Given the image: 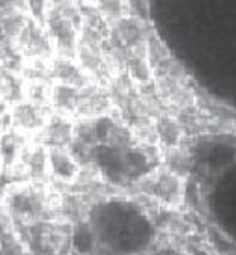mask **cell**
I'll use <instances>...</instances> for the list:
<instances>
[{
    "instance_id": "6da1fadb",
    "label": "cell",
    "mask_w": 236,
    "mask_h": 255,
    "mask_svg": "<svg viewBox=\"0 0 236 255\" xmlns=\"http://www.w3.org/2000/svg\"><path fill=\"white\" fill-rule=\"evenodd\" d=\"M45 28L49 32L50 41L54 45V52L58 56L75 58L77 56V45H79L80 24L73 19L65 17L58 9L49 7L45 17Z\"/></svg>"
},
{
    "instance_id": "7a4b0ae2",
    "label": "cell",
    "mask_w": 236,
    "mask_h": 255,
    "mask_svg": "<svg viewBox=\"0 0 236 255\" xmlns=\"http://www.w3.org/2000/svg\"><path fill=\"white\" fill-rule=\"evenodd\" d=\"M17 45L26 60H32V58L52 60L54 58V45L50 41L49 32L36 19H28L26 26L17 39Z\"/></svg>"
},
{
    "instance_id": "3957f363",
    "label": "cell",
    "mask_w": 236,
    "mask_h": 255,
    "mask_svg": "<svg viewBox=\"0 0 236 255\" xmlns=\"http://www.w3.org/2000/svg\"><path fill=\"white\" fill-rule=\"evenodd\" d=\"M151 34V28L147 26V22L143 19H138L134 15H127L119 19L117 22L110 24V32L108 37L114 43H117L119 47H123L125 50L143 45L147 41V37Z\"/></svg>"
},
{
    "instance_id": "277c9868",
    "label": "cell",
    "mask_w": 236,
    "mask_h": 255,
    "mask_svg": "<svg viewBox=\"0 0 236 255\" xmlns=\"http://www.w3.org/2000/svg\"><path fill=\"white\" fill-rule=\"evenodd\" d=\"M110 108V95L102 88L95 84H89L79 88V105L77 112L82 116H102Z\"/></svg>"
},
{
    "instance_id": "5b68a950",
    "label": "cell",
    "mask_w": 236,
    "mask_h": 255,
    "mask_svg": "<svg viewBox=\"0 0 236 255\" xmlns=\"http://www.w3.org/2000/svg\"><path fill=\"white\" fill-rule=\"evenodd\" d=\"M125 73L136 84H147V82H151L153 69H151L149 65L145 43L127 50V56H125Z\"/></svg>"
},
{
    "instance_id": "8992f818",
    "label": "cell",
    "mask_w": 236,
    "mask_h": 255,
    "mask_svg": "<svg viewBox=\"0 0 236 255\" xmlns=\"http://www.w3.org/2000/svg\"><path fill=\"white\" fill-rule=\"evenodd\" d=\"M52 78L60 80L62 84H69L75 88H82L87 84L89 77L86 75V71L79 65V62L75 58L67 56H56L52 58Z\"/></svg>"
},
{
    "instance_id": "52a82bcc",
    "label": "cell",
    "mask_w": 236,
    "mask_h": 255,
    "mask_svg": "<svg viewBox=\"0 0 236 255\" xmlns=\"http://www.w3.org/2000/svg\"><path fill=\"white\" fill-rule=\"evenodd\" d=\"M15 123L21 128L34 130V128L43 127L47 123V108L37 107L34 103H21L15 107Z\"/></svg>"
},
{
    "instance_id": "ba28073f",
    "label": "cell",
    "mask_w": 236,
    "mask_h": 255,
    "mask_svg": "<svg viewBox=\"0 0 236 255\" xmlns=\"http://www.w3.org/2000/svg\"><path fill=\"white\" fill-rule=\"evenodd\" d=\"M49 166L52 173L58 179H64V181H73V179L77 177V173H79L77 162L62 147H52L49 151Z\"/></svg>"
},
{
    "instance_id": "9c48e42d",
    "label": "cell",
    "mask_w": 236,
    "mask_h": 255,
    "mask_svg": "<svg viewBox=\"0 0 236 255\" xmlns=\"http://www.w3.org/2000/svg\"><path fill=\"white\" fill-rule=\"evenodd\" d=\"M50 103H52L54 108H58L60 112H65V114L77 112V105H79V88L58 82L56 86H52Z\"/></svg>"
},
{
    "instance_id": "30bf717a",
    "label": "cell",
    "mask_w": 236,
    "mask_h": 255,
    "mask_svg": "<svg viewBox=\"0 0 236 255\" xmlns=\"http://www.w3.org/2000/svg\"><path fill=\"white\" fill-rule=\"evenodd\" d=\"M28 19L30 17H26V11H21V9L0 13V28H2L4 39H13V41H17L19 36H21V32L26 26Z\"/></svg>"
},
{
    "instance_id": "8fae6325",
    "label": "cell",
    "mask_w": 236,
    "mask_h": 255,
    "mask_svg": "<svg viewBox=\"0 0 236 255\" xmlns=\"http://www.w3.org/2000/svg\"><path fill=\"white\" fill-rule=\"evenodd\" d=\"M22 93H24V86L19 73L9 71L0 65V95L9 103V101H19Z\"/></svg>"
},
{
    "instance_id": "7c38bea8",
    "label": "cell",
    "mask_w": 236,
    "mask_h": 255,
    "mask_svg": "<svg viewBox=\"0 0 236 255\" xmlns=\"http://www.w3.org/2000/svg\"><path fill=\"white\" fill-rule=\"evenodd\" d=\"M24 62H26V58L21 52L17 41H13V39H4L2 45H0V65L9 69V71L19 73L22 71Z\"/></svg>"
},
{
    "instance_id": "4fadbf2b",
    "label": "cell",
    "mask_w": 236,
    "mask_h": 255,
    "mask_svg": "<svg viewBox=\"0 0 236 255\" xmlns=\"http://www.w3.org/2000/svg\"><path fill=\"white\" fill-rule=\"evenodd\" d=\"M45 140L52 145V147H62L64 149L67 143L71 142L73 138V127L67 123L65 120H52L47 125V130H45Z\"/></svg>"
},
{
    "instance_id": "5bb4252c",
    "label": "cell",
    "mask_w": 236,
    "mask_h": 255,
    "mask_svg": "<svg viewBox=\"0 0 236 255\" xmlns=\"http://www.w3.org/2000/svg\"><path fill=\"white\" fill-rule=\"evenodd\" d=\"M155 192L165 201H177L180 199V181L179 175H175L171 171L167 173H160L157 179H155Z\"/></svg>"
},
{
    "instance_id": "9a60e30c",
    "label": "cell",
    "mask_w": 236,
    "mask_h": 255,
    "mask_svg": "<svg viewBox=\"0 0 236 255\" xmlns=\"http://www.w3.org/2000/svg\"><path fill=\"white\" fill-rule=\"evenodd\" d=\"M97 11L102 15V19L108 24H114L119 19L127 17L129 13V2L127 0H97L95 2Z\"/></svg>"
},
{
    "instance_id": "2e32d148",
    "label": "cell",
    "mask_w": 236,
    "mask_h": 255,
    "mask_svg": "<svg viewBox=\"0 0 236 255\" xmlns=\"http://www.w3.org/2000/svg\"><path fill=\"white\" fill-rule=\"evenodd\" d=\"M180 125L179 121L171 120V118H160L157 125V136L162 140V143H165L167 147H175L180 142Z\"/></svg>"
},
{
    "instance_id": "e0dca14e",
    "label": "cell",
    "mask_w": 236,
    "mask_h": 255,
    "mask_svg": "<svg viewBox=\"0 0 236 255\" xmlns=\"http://www.w3.org/2000/svg\"><path fill=\"white\" fill-rule=\"evenodd\" d=\"M167 166H169V171L175 173V175H186L188 173V168H190V164H188V156L180 151V149H171L169 153H167Z\"/></svg>"
},
{
    "instance_id": "ac0fdd59",
    "label": "cell",
    "mask_w": 236,
    "mask_h": 255,
    "mask_svg": "<svg viewBox=\"0 0 236 255\" xmlns=\"http://www.w3.org/2000/svg\"><path fill=\"white\" fill-rule=\"evenodd\" d=\"M26 7L37 22H45L47 9H49V0H26Z\"/></svg>"
},
{
    "instance_id": "d6986e66",
    "label": "cell",
    "mask_w": 236,
    "mask_h": 255,
    "mask_svg": "<svg viewBox=\"0 0 236 255\" xmlns=\"http://www.w3.org/2000/svg\"><path fill=\"white\" fill-rule=\"evenodd\" d=\"M127 2H129L130 15L147 21V17H149V2H147V0H127Z\"/></svg>"
}]
</instances>
